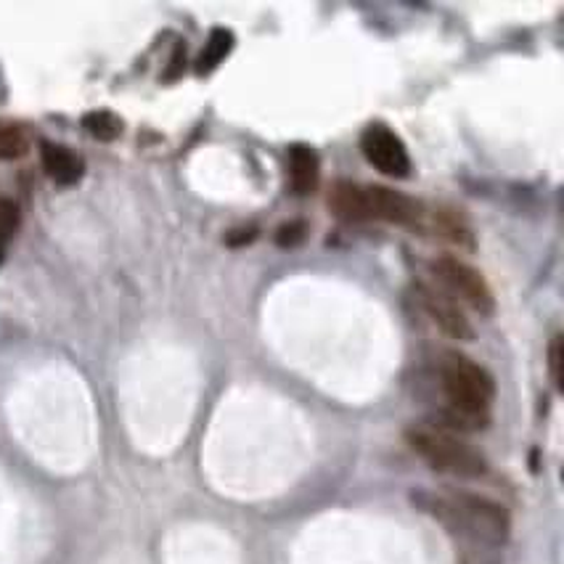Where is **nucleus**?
Masks as SVG:
<instances>
[{
	"instance_id": "1",
	"label": "nucleus",
	"mask_w": 564,
	"mask_h": 564,
	"mask_svg": "<svg viewBox=\"0 0 564 564\" xmlns=\"http://www.w3.org/2000/svg\"><path fill=\"white\" fill-rule=\"evenodd\" d=\"M437 377H441L445 398L443 424L437 427L456 432V435L488 427L490 403L496 398V382L490 371L462 352H445L437 366Z\"/></svg>"
},
{
	"instance_id": "2",
	"label": "nucleus",
	"mask_w": 564,
	"mask_h": 564,
	"mask_svg": "<svg viewBox=\"0 0 564 564\" xmlns=\"http://www.w3.org/2000/svg\"><path fill=\"white\" fill-rule=\"evenodd\" d=\"M416 503L430 511L448 533L469 541L471 546L496 549L507 543L511 530L509 511L494 498L448 490V494H419Z\"/></svg>"
},
{
	"instance_id": "3",
	"label": "nucleus",
	"mask_w": 564,
	"mask_h": 564,
	"mask_svg": "<svg viewBox=\"0 0 564 564\" xmlns=\"http://www.w3.org/2000/svg\"><path fill=\"white\" fill-rule=\"evenodd\" d=\"M326 205L337 218L350 223H395V226L419 228L424 215L422 202L387 186H360L352 181H337L332 186Z\"/></svg>"
},
{
	"instance_id": "4",
	"label": "nucleus",
	"mask_w": 564,
	"mask_h": 564,
	"mask_svg": "<svg viewBox=\"0 0 564 564\" xmlns=\"http://www.w3.org/2000/svg\"><path fill=\"white\" fill-rule=\"evenodd\" d=\"M405 441L413 454L441 475L456 477V480H477L488 471V458L475 445L437 424H416L405 432Z\"/></svg>"
},
{
	"instance_id": "5",
	"label": "nucleus",
	"mask_w": 564,
	"mask_h": 564,
	"mask_svg": "<svg viewBox=\"0 0 564 564\" xmlns=\"http://www.w3.org/2000/svg\"><path fill=\"white\" fill-rule=\"evenodd\" d=\"M432 275L437 279L441 290L458 305H467L480 316H490L496 311L494 290L485 281V275L467 260L443 254V258L432 260Z\"/></svg>"
},
{
	"instance_id": "6",
	"label": "nucleus",
	"mask_w": 564,
	"mask_h": 564,
	"mask_svg": "<svg viewBox=\"0 0 564 564\" xmlns=\"http://www.w3.org/2000/svg\"><path fill=\"white\" fill-rule=\"evenodd\" d=\"M360 152L366 162L377 167L387 178H409L411 175V156L405 149L403 138L387 124H369L360 135Z\"/></svg>"
},
{
	"instance_id": "7",
	"label": "nucleus",
	"mask_w": 564,
	"mask_h": 564,
	"mask_svg": "<svg viewBox=\"0 0 564 564\" xmlns=\"http://www.w3.org/2000/svg\"><path fill=\"white\" fill-rule=\"evenodd\" d=\"M416 300L419 305H422L424 316H427L445 337L456 339V343H469V339L475 337V329H471L469 318L464 316L462 305H458L456 300H451L443 290L422 284L416 286Z\"/></svg>"
},
{
	"instance_id": "8",
	"label": "nucleus",
	"mask_w": 564,
	"mask_h": 564,
	"mask_svg": "<svg viewBox=\"0 0 564 564\" xmlns=\"http://www.w3.org/2000/svg\"><path fill=\"white\" fill-rule=\"evenodd\" d=\"M419 231H427L435 239L445 241V245L458 247V249H475V234L471 226L464 220L462 213L456 209H424L422 223H419Z\"/></svg>"
},
{
	"instance_id": "9",
	"label": "nucleus",
	"mask_w": 564,
	"mask_h": 564,
	"mask_svg": "<svg viewBox=\"0 0 564 564\" xmlns=\"http://www.w3.org/2000/svg\"><path fill=\"white\" fill-rule=\"evenodd\" d=\"M41 160H43L45 173H48V178L56 181L58 186H75L85 173L80 156L72 152L69 147H62V143L43 141Z\"/></svg>"
},
{
	"instance_id": "10",
	"label": "nucleus",
	"mask_w": 564,
	"mask_h": 564,
	"mask_svg": "<svg viewBox=\"0 0 564 564\" xmlns=\"http://www.w3.org/2000/svg\"><path fill=\"white\" fill-rule=\"evenodd\" d=\"M321 162L318 154L305 143H294L290 149V183L297 196H307L318 188Z\"/></svg>"
},
{
	"instance_id": "11",
	"label": "nucleus",
	"mask_w": 564,
	"mask_h": 564,
	"mask_svg": "<svg viewBox=\"0 0 564 564\" xmlns=\"http://www.w3.org/2000/svg\"><path fill=\"white\" fill-rule=\"evenodd\" d=\"M30 152V130L19 122L0 120V162L19 160Z\"/></svg>"
},
{
	"instance_id": "12",
	"label": "nucleus",
	"mask_w": 564,
	"mask_h": 564,
	"mask_svg": "<svg viewBox=\"0 0 564 564\" xmlns=\"http://www.w3.org/2000/svg\"><path fill=\"white\" fill-rule=\"evenodd\" d=\"M234 51V35L228 30H213V35L207 37V43H205V51H202V56H199V75H207V72H213L215 67H218V64L223 62V58H226L228 54H231Z\"/></svg>"
},
{
	"instance_id": "13",
	"label": "nucleus",
	"mask_w": 564,
	"mask_h": 564,
	"mask_svg": "<svg viewBox=\"0 0 564 564\" xmlns=\"http://www.w3.org/2000/svg\"><path fill=\"white\" fill-rule=\"evenodd\" d=\"M83 128L88 130L96 141H115V138L122 135V120L109 109L88 111L83 117Z\"/></svg>"
},
{
	"instance_id": "14",
	"label": "nucleus",
	"mask_w": 564,
	"mask_h": 564,
	"mask_svg": "<svg viewBox=\"0 0 564 564\" xmlns=\"http://www.w3.org/2000/svg\"><path fill=\"white\" fill-rule=\"evenodd\" d=\"M19 228V207L11 199H0V241L9 245Z\"/></svg>"
},
{
	"instance_id": "15",
	"label": "nucleus",
	"mask_w": 564,
	"mask_h": 564,
	"mask_svg": "<svg viewBox=\"0 0 564 564\" xmlns=\"http://www.w3.org/2000/svg\"><path fill=\"white\" fill-rule=\"evenodd\" d=\"M303 239H305L303 223H286V226H281L279 234H275L279 247H297Z\"/></svg>"
},
{
	"instance_id": "16",
	"label": "nucleus",
	"mask_w": 564,
	"mask_h": 564,
	"mask_svg": "<svg viewBox=\"0 0 564 564\" xmlns=\"http://www.w3.org/2000/svg\"><path fill=\"white\" fill-rule=\"evenodd\" d=\"M560 369H562V337L556 334L549 345V371H551V379H554L556 387H560V382H562Z\"/></svg>"
},
{
	"instance_id": "17",
	"label": "nucleus",
	"mask_w": 564,
	"mask_h": 564,
	"mask_svg": "<svg viewBox=\"0 0 564 564\" xmlns=\"http://www.w3.org/2000/svg\"><path fill=\"white\" fill-rule=\"evenodd\" d=\"M3 249H6V245H3V241H0V262H3Z\"/></svg>"
}]
</instances>
